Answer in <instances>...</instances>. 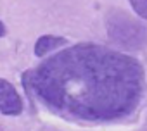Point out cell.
<instances>
[{"instance_id": "3957f363", "label": "cell", "mask_w": 147, "mask_h": 131, "mask_svg": "<svg viewBox=\"0 0 147 131\" xmlns=\"http://www.w3.org/2000/svg\"><path fill=\"white\" fill-rule=\"evenodd\" d=\"M21 109H23V104L14 86L5 80H0V110L4 114L14 116V114H19Z\"/></svg>"}, {"instance_id": "8992f818", "label": "cell", "mask_w": 147, "mask_h": 131, "mask_svg": "<svg viewBox=\"0 0 147 131\" xmlns=\"http://www.w3.org/2000/svg\"><path fill=\"white\" fill-rule=\"evenodd\" d=\"M4 33H5V28H4L2 23H0V36H4Z\"/></svg>"}, {"instance_id": "5b68a950", "label": "cell", "mask_w": 147, "mask_h": 131, "mask_svg": "<svg viewBox=\"0 0 147 131\" xmlns=\"http://www.w3.org/2000/svg\"><path fill=\"white\" fill-rule=\"evenodd\" d=\"M130 4L133 5L135 12H137L140 17L147 19V0H130Z\"/></svg>"}, {"instance_id": "277c9868", "label": "cell", "mask_w": 147, "mask_h": 131, "mask_svg": "<svg viewBox=\"0 0 147 131\" xmlns=\"http://www.w3.org/2000/svg\"><path fill=\"white\" fill-rule=\"evenodd\" d=\"M64 41L66 40L64 38H59V36H42V38H38V41L35 45V53L36 55H45L50 50L64 45Z\"/></svg>"}, {"instance_id": "7a4b0ae2", "label": "cell", "mask_w": 147, "mask_h": 131, "mask_svg": "<svg viewBox=\"0 0 147 131\" xmlns=\"http://www.w3.org/2000/svg\"><path fill=\"white\" fill-rule=\"evenodd\" d=\"M109 35L111 38L125 48L138 50L147 43V29L135 19L114 12L109 17Z\"/></svg>"}, {"instance_id": "6da1fadb", "label": "cell", "mask_w": 147, "mask_h": 131, "mask_svg": "<svg viewBox=\"0 0 147 131\" xmlns=\"http://www.w3.org/2000/svg\"><path fill=\"white\" fill-rule=\"evenodd\" d=\"M35 86L50 105L85 119H114L142 97L140 64L104 47H75L45 62Z\"/></svg>"}]
</instances>
